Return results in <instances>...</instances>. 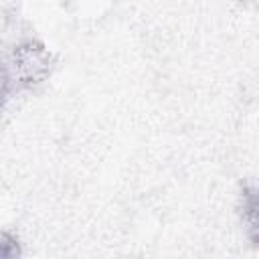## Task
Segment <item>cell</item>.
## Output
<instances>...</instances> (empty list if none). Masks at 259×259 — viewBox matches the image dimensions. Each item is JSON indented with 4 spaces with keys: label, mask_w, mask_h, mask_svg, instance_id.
Returning a JSON list of instances; mask_svg holds the SVG:
<instances>
[{
    "label": "cell",
    "mask_w": 259,
    "mask_h": 259,
    "mask_svg": "<svg viewBox=\"0 0 259 259\" xmlns=\"http://www.w3.org/2000/svg\"><path fill=\"white\" fill-rule=\"evenodd\" d=\"M53 69L55 55L42 40L34 36L16 40L4 59V97L42 85L53 75Z\"/></svg>",
    "instance_id": "1"
},
{
    "label": "cell",
    "mask_w": 259,
    "mask_h": 259,
    "mask_svg": "<svg viewBox=\"0 0 259 259\" xmlns=\"http://www.w3.org/2000/svg\"><path fill=\"white\" fill-rule=\"evenodd\" d=\"M239 2H253V0H239Z\"/></svg>",
    "instance_id": "4"
},
{
    "label": "cell",
    "mask_w": 259,
    "mask_h": 259,
    "mask_svg": "<svg viewBox=\"0 0 259 259\" xmlns=\"http://www.w3.org/2000/svg\"><path fill=\"white\" fill-rule=\"evenodd\" d=\"M20 255H22V247H20L18 237L10 231H4L2 239H0V257L2 259H16Z\"/></svg>",
    "instance_id": "3"
},
{
    "label": "cell",
    "mask_w": 259,
    "mask_h": 259,
    "mask_svg": "<svg viewBox=\"0 0 259 259\" xmlns=\"http://www.w3.org/2000/svg\"><path fill=\"white\" fill-rule=\"evenodd\" d=\"M239 212L245 227V235L251 245L259 247V186L245 184L239 196Z\"/></svg>",
    "instance_id": "2"
}]
</instances>
